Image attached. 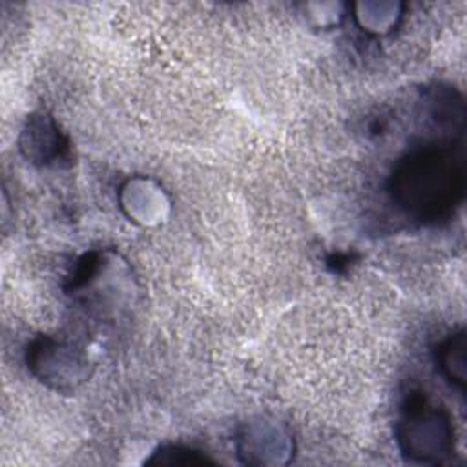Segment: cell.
<instances>
[{"label": "cell", "instance_id": "obj_1", "mask_svg": "<svg viewBox=\"0 0 467 467\" xmlns=\"http://www.w3.org/2000/svg\"><path fill=\"white\" fill-rule=\"evenodd\" d=\"M463 159L452 144H429L407 153L390 175L396 204L420 221H438L462 201Z\"/></svg>", "mask_w": 467, "mask_h": 467}, {"label": "cell", "instance_id": "obj_2", "mask_svg": "<svg viewBox=\"0 0 467 467\" xmlns=\"http://www.w3.org/2000/svg\"><path fill=\"white\" fill-rule=\"evenodd\" d=\"M401 454L418 463H441L454 452V429L443 407L425 396H410L396 425Z\"/></svg>", "mask_w": 467, "mask_h": 467}, {"label": "cell", "instance_id": "obj_3", "mask_svg": "<svg viewBox=\"0 0 467 467\" xmlns=\"http://www.w3.org/2000/svg\"><path fill=\"white\" fill-rule=\"evenodd\" d=\"M27 367L55 389H73L86 378V359L69 345L40 337L27 347Z\"/></svg>", "mask_w": 467, "mask_h": 467}, {"label": "cell", "instance_id": "obj_4", "mask_svg": "<svg viewBox=\"0 0 467 467\" xmlns=\"http://www.w3.org/2000/svg\"><path fill=\"white\" fill-rule=\"evenodd\" d=\"M237 456L246 465L288 463L294 443L290 434L274 421L246 423L235 438Z\"/></svg>", "mask_w": 467, "mask_h": 467}, {"label": "cell", "instance_id": "obj_5", "mask_svg": "<svg viewBox=\"0 0 467 467\" xmlns=\"http://www.w3.org/2000/svg\"><path fill=\"white\" fill-rule=\"evenodd\" d=\"M20 150L27 161L35 164H49L62 155L66 142L51 117L35 113L27 119L22 130Z\"/></svg>", "mask_w": 467, "mask_h": 467}, {"label": "cell", "instance_id": "obj_6", "mask_svg": "<svg viewBox=\"0 0 467 467\" xmlns=\"http://www.w3.org/2000/svg\"><path fill=\"white\" fill-rule=\"evenodd\" d=\"M122 208L126 213L142 224L157 223L164 217V212L168 208V201L162 193V190L142 177L130 179L122 186Z\"/></svg>", "mask_w": 467, "mask_h": 467}, {"label": "cell", "instance_id": "obj_7", "mask_svg": "<svg viewBox=\"0 0 467 467\" xmlns=\"http://www.w3.org/2000/svg\"><path fill=\"white\" fill-rule=\"evenodd\" d=\"M427 115L432 120L436 130L456 131L462 133L463 130V100L462 97L451 88H432L425 95Z\"/></svg>", "mask_w": 467, "mask_h": 467}, {"label": "cell", "instance_id": "obj_8", "mask_svg": "<svg viewBox=\"0 0 467 467\" xmlns=\"http://www.w3.org/2000/svg\"><path fill=\"white\" fill-rule=\"evenodd\" d=\"M438 363L441 372L449 381H452L460 390L465 389V332L460 330L449 336L438 348Z\"/></svg>", "mask_w": 467, "mask_h": 467}, {"label": "cell", "instance_id": "obj_9", "mask_svg": "<svg viewBox=\"0 0 467 467\" xmlns=\"http://www.w3.org/2000/svg\"><path fill=\"white\" fill-rule=\"evenodd\" d=\"M356 7H358V13H356L358 24L363 27V31H368V33H376V35L389 33L390 27L396 26L400 18L398 4H372L376 11H372L368 4H358Z\"/></svg>", "mask_w": 467, "mask_h": 467}, {"label": "cell", "instance_id": "obj_10", "mask_svg": "<svg viewBox=\"0 0 467 467\" xmlns=\"http://www.w3.org/2000/svg\"><path fill=\"white\" fill-rule=\"evenodd\" d=\"M148 465H204L213 463L202 451L184 445H162L146 460Z\"/></svg>", "mask_w": 467, "mask_h": 467}]
</instances>
